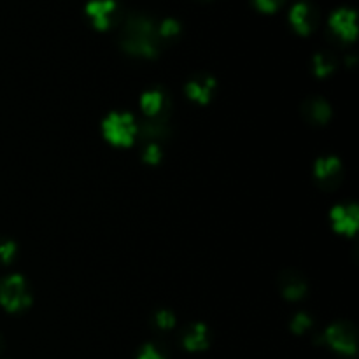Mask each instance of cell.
<instances>
[{
    "instance_id": "21",
    "label": "cell",
    "mask_w": 359,
    "mask_h": 359,
    "mask_svg": "<svg viewBox=\"0 0 359 359\" xmlns=\"http://www.w3.org/2000/svg\"><path fill=\"white\" fill-rule=\"evenodd\" d=\"M312 325V319L309 318L307 314H304V312H300V314L294 316V319L291 321V330H293L294 333H305L309 328H311Z\"/></svg>"
},
{
    "instance_id": "15",
    "label": "cell",
    "mask_w": 359,
    "mask_h": 359,
    "mask_svg": "<svg viewBox=\"0 0 359 359\" xmlns=\"http://www.w3.org/2000/svg\"><path fill=\"white\" fill-rule=\"evenodd\" d=\"M137 135L146 144H158L160 140L168 139L170 128H168L167 121H149V119H146L142 125L137 126Z\"/></svg>"
},
{
    "instance_id": "9",
    "label": "cell",
    "mask_w": 359,
    "mask_h": 359,
    "mask_svg": "<svg viewBox=\"0 0 359 359\" xmlns=\"http://www.w3.org/2000/svg\"><path fill=\"white\" fill-rule=\"evenodd\" d=\"M330 27L342 41H354L358 34L356 11L349 7H340L330 16Z\"/></svg>"
},
{
    "instance_id": "23",
    "label": "cell",
    "mask_w": 359,
    "mask_h": 359,
    "mask_svg": "<svg viewBox=\"0 0 359 359\" xmlns=\"http://www.w3.org/2000/svg\"><path fill=\"white\" fill-rule=\"evenodd\" d=\"M137 359H165V354L161 353L160 347L149 344V346H146L142 351H140Z\"/></svg>"
},
{
    "instance_id": "24",
    "label": "cell",
    "mask_w": 359,
    "mask_h": 359,
    "mask_svg": "<svg viewBox=\"0 0 359 359\" xmlns=\"http://www.w3.org/2000/svg\"><path fill=\"white\" fill-rule=\"evenodd\" d=\"M2 347H4V339H2V335H0V351H2Z\"/></svg>"
},
{
    "instance_id": "5",
    "label": "cell",
    "mask_w": 359,
    "mask_h": 359,
    "mask_svg": "<svg viewBox=\"0 0 359 359\" xmlns=\"http://www.w3.org/2000/svg\"><path fill=\"white\" fill-rule=\"evenodd\" d=\"M325 340L342 354L356 353V330L349 323H335L325 333Z\"/></svg>"
},
{
    "instance_id": "6",
    "label": "cell",
    "mask_w": 359,
    "mask_h": 359,
    "mask_svg": "<svg viewBox=\"0 0 359 359\" xmlns=\"http://www.w3.org/2000/svg\"><path fill=\"white\" fill-rule=\"evenodd\" d=\"M84 13L98 30H107L118 18V2L116 0H90L84 7Z\"/></svg>"
},
{
    "instance_id": "11",
    "label": "cell",
    "mask_w": 359,
    "mask_h": 359,
    "mask_svg": "<svg viewBox=\"0 0 359 359\" xmlns=\"http://www.w3.org/2000/svg\"><path fill=\"white\" fill-rule=\"evenodd\" d=\"M216 88V81L210 77L209 74H196L186 84V93L191 100L198 102V104H207L210 100Z\"/></svg>"
},
{
    "instance_id": "4",
    "label": "cell",
    "mask_w": 359,
    "mask_h": 359,
    "mask_svg": "<svg viewBox=\"0 0 359 359\" xmlns=\"http://www.w3.org/2000/svg\"><path fill=\"white\" fill-rule=\"evenodd\" d=\"M140 107L149 121H168L172 111L170 97L160 88L146 91L140 98Z\"/></svg>"
},
{
    "instance_id": "1",
    "label": "cell",
    "mask_w": 359,
    "mask_h": 359,
    "mask_svg": "<svg viewBox=\"0 0 359 359\" xmlns=\"http://www.w3.org/2000/svg\"><path fill=\"white\" fill-rule=\"evenodd\" d=\"M158 25L144 14H133L123 27L121 46L126 53L144 58H154L160 51Z\"/></svg>"
},
{
    "instance_id": "13",
    "label": "cell",
    "mask_w": 359,
    "mask_h": 359,
    "mask_svg": "<svg viewBox=\"0 0 359 359\" xmlns=\"http://www.w3.org/2000/svg\"><path fill=\"white\" fill-rule=\"evenodd\" d=\"M332 223L340 233L353 235L358 228V207L339 205L332 210Z\"/></svg>"
},
{
    "instance_id": "14",
    "label": "cell",
    "mask_w": 359,
    "mask_h": 359,
    "mask_svg": "<svg viewBox=\"0 0 359 359\" xmlns=\"http://www.w3.org/2000/svg\"><path fill=\"white\" fill-rule=\"evenodd\" d=\"M182 346L188 351H203L209 346V330L205 325L193 323L182 332Z\"/></svg>"
},
{
    "instance_id": "2",
    "label": "cell",
    "mask_w": 359,
    "mask_h": 359,
    "mask_svg": "<svg viewBox=\"0 0 359 359\" xmlns=\"http://www.w3.org/2000/svg\"><path fill=\"white\" fill-rule=\"evenodd\" d=\"M0 304L6 311L18 312L32 304L30 287L21 276H9L0 283Z\"/></svg>"
},
{
    "instance_id": "8",
    "label": "cell",
    "mask_w": 359,
    "mask_h": 359,
    "mask_svg": "<svg viewBox=\"0 0 359 359\" xmlns=\"http://www.w3.org/2000/svg\"><path fill=\"white\" fill-rule=\"evenodd\" d=\"M290 21L294 30L302 35H309L319 23V13L314 4L300 0L290 11Z\"/></svg>"
},
{
    "instance_id": "19",
    "label": "cell",
    "mask_w": 359,
    "mask_h": 359,
    "mask_svg": "<svg viewBox=\"0 0 359 359\" xmlns=\"http://www.w3.org/2000/svg\"><path fill=\"white\" fill-rule=\"evenodd\" d=\"M251 2L262 13H276L284 6L286 0H251Z\"/></svg>"
},
{
    "instance_id": "3",
    "label": "cell",
    "mask_w": 359,
    "mask_h": 359,
    "mask_svg": "<svg viewBox=\"0 0 359 359\" xmlns=\"http://www.w3.org/2000/svg\"><path fill=\"white\" fill-rule=\"evenodd\" d=\"M104 135L109 142L116 146H130L137 137V125L132 114L126 112H112L105 118Z\"/></svg>"
},
{
    "instance_id": "12",
    "label": "cell",
    "mask_w": 359,
    "mask_h": 359,
    "mask_svg": "<svg viewBox=\"0 0 359 359\" xmlns=\"http://www.w3.org/2000/svg\"><path fill=\"white\" fill-rule=\"evenodd\" d=\"M302 112L311 125H326L332 118V107L321 97L307 98L302 105Z\"/></svg>"
},
{
    "instance_id": "7",
    "label": "cell",
    "mask_w": 359,
    "mask_h": 359,
    "mask_svg": "<svg viewBox=\"0 0 359 359\" xmlns=\"http://www.w3.org/2000/svg\"><path fill=\"white\" fill-rule=\"evenodd\" d=\"M316 181L326 191H333V189L339 188L342 184L344 179V170L342 163H340L337 158L328 156L321 158V160L316 163Z\"/></svg>"
},
{
    "instance_id": "18",
    "label": "cell",
    "mask_w": 359,
    "mask_h": 359,
    "mask_svg": "<svg viewBox=\"0 0 359 359\" xmlns=\"http://www.w3.org/2000/svg\"><path fill=\"white\" fill-rule=\"evenodd\" d=\"M174 325H175V318H174V314H172V312L158 311L156 314H154V318H153L154 328L167 332V330H170Z\"/></svg>"
},
{
    "instance_id": "17",
    "label": "cell",
    "mask_w": 359,
    "mask_h": 359,
    "mask_svg": "<svg viewBox=\"0 0 359 359\" xmlns=\"http://www.w3.org/2000/svg\"><path fill=\"white\" fill-rule=\"evenodd\" d=\"M335 69V58L330 53H318L314 56V72L318 76H328Z\"/></svg>"
},
{
    "instance_id": "10",
    "label": "cell",
    "mask_w": 359,
    "mask_h": 359,
    "mask_svg": "<svg viewBox=\"0 0 359 359\" xmlns=\"http://www.w3.org/2000/svg\"><path fill=\"white\" fill-rule=\"evenodd\" d=\"M279 290L287 300H300L307 294V280L297 270H284L279 276Z\"/></svg>"
},
{
    "instance_id": "16",
    "label": "cell",
    "mask_w": 359,
    "mask_h": 359,
    "mask_svg": "<svg viewBox=\"0 0 359 359\" xmlns=\"http://www.w3.org/2000/svg\"><path fill=\"white\" fill-rule=\"evenodd\" d=\"M179 34H181V23L174 18H167L158 25L160 41H172V39H177Z\"/></svg>"
},
{
    "instance_id": "22",
    "label": "cell",
    "mask_w": 359,
    "mask_h": 359,
    "mask_svg": "<svg viewBox=\"0 0 359 359\" xmlns=\"http://www.w3.org/2000/svg\"><path fill=\"white\" fill-rule=\"evenodd\" d=\"M144 160L151 165H156L161 160V149L158 144H146L144 147Z\"/></svg>"
},
{
    "instance_id": "20",
    "label": "cell",
    "mask_w": 359,
    "mask_h": 359,
    "mask_svg": "<svg viewBox=\"0 0 359 359\" xmlns=\"http://www.w3.org/2000/svg\"><path fill=\"white\" fill-rule=\"evenodd\" d=\"M14 255H16V245L13 241H0V263L7 265L13 262Z\"/></svg>"
}]
</instances>
